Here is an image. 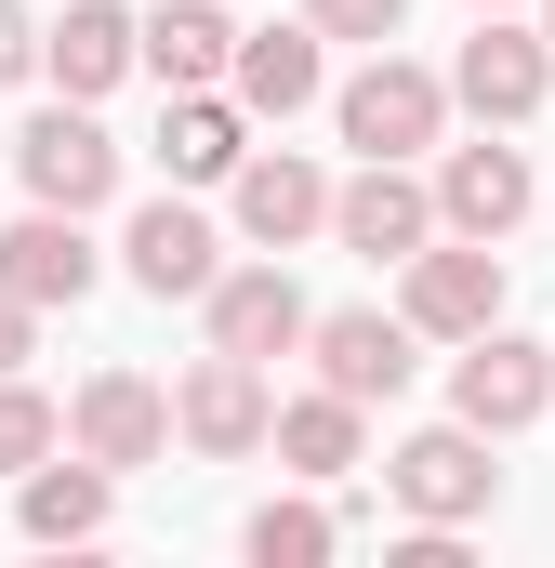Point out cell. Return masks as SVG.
<instances>
[{
	"mask_svg": "<svg viewBox=\"0 0 555 568\" xmlns=\"http://www.w3.org/2000/svg\"><path fill=\"white\" fill-rule=\"evenodd\" d=\"M225 53H239L225 0H159V13L133 27V67H159V93H199V80H225Z\"/></svg>",
	"mask_w": 555,
	"mask_h": 568,
	"instance_id": "cell-18",
	"label": "cell"
},
{
	"mask_svg": "<svg viewBox=\"0 0 555 568\" xmlns=\"http://www.w3.org/2000/svg\"><path fill=\"white\" fill-rule=\"evenodd\" d=\"M304 357H317V384L331 397H397L411 384V317H384V304H331V317H304Z\"/></svg>",
	"mask_w": 555,
	"mask_h": 568,
	"instance_id": "cell-10",
	"label": "cell"
},
{
	"mask_svg": "<svg viewBox=\"0 0 555 568\" xmlns=\"http://www.w3.org/2000/svg\"><path fill=\"white\" fill-rule=\"evenodd\" d=\"M331 542H344L331 503H265V516H252V556H265V568H317Z\"/></svg>",
	"mask_w": 555,
	"mask_h": 568,
	"instance_id": "cell-23",
	"label": "cell"
},
{
	"mask_svg": "<svg viewBox=\"0 0 555 568\" xmlns=\"http://www.w3.org/2000/svg\"><path fill=\"white\" fill-rule=\"evenodd\" d=\"M331 120H344V145H357V159H423V145L450 133V80L371 40V67L331 93Z\"/></svg>",
	"mask_w": 555,
	"mask_h": 568,
	"instance_id": "cell-1",
	"label": "cell"
},
{
	"mask_svg": "<svg viewBox=\"0 0 555 568\" xmlns=\"http://www.w3.org/2000/svg\"><path fill=\"white\" fill-rule=\"evenodd\" d=\"M225 93H239L252 120L317 106V27H239V53H225Z\"/></svg>",
	"mask_w": 555,
	"mask_h": 568,
	"instance_id": "cell-19",
	"label": "cell"
},
{
	"mask_svg": "<svg viewBox=\"0 0 555 568\" xmlns=\"http://www.w3.org/2000/svg\"><path fill=\"white\" fill-rule=\"evenodd\" d=\"M93 278H107V265H93V239H80V212H40V199H27V212L0 225V291H13L27 317H40V304H80Z\"/></svg>",
	"mask_w": 555,
	"mask_h": 568,
	"instance_id": "cell-12",
	"label": "cell"
},
{
	"mask_svg": "<svg viewBox=\"0 0 555 568\" xmlns=\"http://www.w3.org/2000/svg\"><path fill=\"white\" fill-rule=\"evenodd\" d=\"M0 371H27V304L0 291Z\"/></svg>",
	"mask_w": 555,
	"mask_h": 568,
	"instance_id": "cell-26",
	"label": "cell"
},
{
	"mask_svg": "<svg viewBox=\"0 0 555 568\" xmlns=\"http://www.w3.org/2000/svg\"><path fill=\"white\" fill-rule=\"evenodd\" d=\"M225 185H239V239H252V252H291V239H317V225H331V172H317V159H291V145L239 159Z\"/></svg>",
	"mask_w": 555,
	"mask_h": 568,
	"instance_id": "cell-14",
	"label": "cell"
},
{
	"mask_svg": "<svg viewBox=\"0 0 555 568\" xmlns=\"http://www.w3.org/2000/svg\"><path fill=\"white\" fill-rule=\"evenodd\" d=\"M40 67H53L67 106L120 93V67H133V13H120V0H67V27H40Z\"/></svg>",
	"mask_w": 555,
	"mask_h": 568,
	"instance_id": "cell-17",
	"label": "cell"
},
{
	"mask_svg": "<svg viewBox=\"0 0 555 568\" xmlns=\"http://www.w3.org/2000/svg\"><path fill=\"white\" fill-rule=\"evenodd\" d=\"M423 199H436V225H450V239H516L543 185H529V159H516L503 133H476V145H450V159H436V185H423Z\"/></svg>",
	"mask_w": 555,
	"mask_h": 568,
	"instance_id": "cell-8",
	"label": "cell"
},
{
	"mask_svg": "<svg viewBox=\"0 0 555 568\" xmlns=\"http://www.w3.org/2000/svg\"><path fill=\"white\" fill-rule=\"evenodd\" d=\"M555 410V344H516L503 317L490 331H463V371H450V424L476 436H529Z\"/></svg>",
	"mask_w": 555,
	"mask_h": 568,
	"instance_id": "cell-2",
	"label": "cell"
},
{
	"mask_svg": "<svg viewBox=\"0 0 555 568\" xmlns=\"http://www.w3.org/2000/svg\"><path fill=\"white\" fill-rule=\"evenodd\" d=\"M331 239H344L357 265H411L423 239H436V199L411 185V159H371L357 185H331Z\"/></svg>",
	"mask_w": 555,
	"mask_h": 568,
	"instance_id": "cell-11",
	"label": "cell"
},
{
	"mask_svg": "<svg viewBox=\"0 0 555 568\" xmlns=\"http://www.w3.org/2000/svg\"><path fill=\"white\" fill-rule=\"evenodd\" d=\"M503 317V239H423L411 252V331L423 344H463Z\"/></svg>",
	"mask_w": 555,
	"mask_h": 568,
	"instance_id": "cell-7",
	"label": "cell"
},
{
	"mask_svg": "<svg viewBox=\"0 0 555 568\" xmlns=\"http://www.w3.org/2000/svg\"><path fill=\"white\" fill-rule=\"evenodd\" d=\"M120 265H133V291H212L225 278V239H212V212H185V199H145L133 239H120Z\"/></svg>",
	"mask_w": 555,
	"mask_h": 568,
	"instance_id": "cell-15",
	"label": "cell"
},
{
	"mask_svg": "<svg viewBox=\"0 0 555 568\" xmlns=\"http://www.w3.org/2000/svg\"><path fill=\"white\" fill-rule=\"evenodd\" d=\"M357 424H371V410L317 384V397H291V410H265V449L291 463V476H317V489H331V476H357V449H371Z\"/></svg>",
	"mask_w": 555,
	"mask_h": 568,
	"instance_id": "cell-20",
	"label": "cell"
},
{
	"mask_svg": "<svg viewBox=\"0 0 555 568\" xmlns=\"http://www.w3.org/2000/svg\"><path fill=\"white\" fill-rule=\"evenodd\" d=\"M199 304H212V344H225V357H291V344H304V317H317V304L291 291L278 252H265V265H225Z\"/></svg>",
	"mask_w": 555,
	"mask_h": 568,
	"instance_id": "cell-13",
	"label": "cell"
},
{
	"mask_svg": "<svg viewBox=\"0 0 555 568\" xmlns=\"http://www.w3.org/2000/svg\"><path fill=\"white\" fill-rule=\"evenodd\" d=\"M159 159H172V185H225V172L252 159V106H239V93H212V80H199V93H172V106H159Z\"/></svg>",
	"mask_w": 555,
	"mask_h": 568,
	"instance_id": "cell-16",
	"label": "cell"
},
{
	"mask_svg": "<svg viewBox=\"0 0 555 568\" xmlns=\"http://www.w3.org/2000/svg\"><path fill=\"white\" fill-rule=\"evenodd\" d=\"M67 449H80V463H107V476H133V463L172 449V397H159L145 371H93V384L67 397Z\"/></svg>",
	"mask_w": 555,
	"mask_h": 568,
	"instance_id": "cell-9",
	"label": "cell"
},
{
	"mask_svg": "<svg viewBox=\"0 0 555 568\" xmlns=\"http://www.w3.org/2000/svg\"><path fill=\"white\" fill-rule=\"evenodd\" d=\"M476 13H503V0H476Z\"/></svg>",
	"mask_w": 555,
	"mask_h": 568,
	"instance_id": "cell-28",
	"label": "cell"
},
{
	"mask_svg": "<svg viewBox=\"0 0 555 568\" xmlns=\"http://www.w3.org/2000/svg\"><path fill=\"white\" fill-rule=\"evenodd\" d=\"M304 27H317V40H397L411 0H304Z\"/></svg>",
	"mask_w": 555,
	"mask_h": 568,
	"instance_id": "cell-24",
	"label": "cell"
},
{
	"mask_svg": "<svg viewBox=\"0 0 555 568\" xmlns=\"http://www.w3.org/2000/svg\"><path fill=\"white\" fill-rule=\"evenodd\" d=\"M543 93H555V40H543V27H503V13H476V40L450 53V106H476L490 133H516Z\"/></svg>",
	"mask_w": 555,
	"mask_h": 568,
	"instance_id": "cell-5",
	"label": "cell"
},
{
	"mask_svg": "<svg viewBox=\"0 0 555 568\" xmlns=\"http://www.w3.org/2000/svg\"><path fill=\"white\" fill-rule=\"evenodd\" d=\"M40 67V27H27V0H0V80H27Z\"/></svg>",
	"mask_w": 555,
	"mask_h": 568,
	"instance_id": "cell-25",
	"label": "cell"
},
{
	"mask_svg": "<svg viewBox=\"0 0 555 568\" xmlns=\"http://www.w3.org/2000/svg\"><path fill=\"white\" fill-rule=\"evenodd\" d=\"M265 410H278V397H265V357H225V344L172 384V436H185L199 463H252V449H265Z\"/></svg>",
	"mask_w": 555,
	"mask_h": 568,
	"instance_id": "cell-6",
	"label": "cell"
},
{
	"mask_svg": "<svg viewBox=\"0 0 555 568\" xmlns=\"http://www.w3.org/2000/svg\"><path fill=\"white\" fill-rule=\"evenodd\" d=\"M107 489H120L107 463H53V449H40V463L13 476V516H27V542H93V529H107Z\"/></svg>",
	"mask_w": 555,
	"mask_h": 568,
	"instance_id": "cell-21",
	"label": "cell"
},
{
	"mask_svg": "<svg viewBox=\"0 0 555 568\" xmlns=\"http://www.w3.org/2000/svg\"><path fill=\"white\" fill-rule=\"evenodd\" d=\"M384 489L411 503L423 529H476V516L503 503V463H490V436H476V424H423V436H397Z\"/></svg>",
	"mask_w": 555,
	"mask_h": 568,
	"instance_id": "cell-3",
	"label": "cell"
},
{
	"mask_svg": "<svg viewBox=\"0 0 555 568\" xmlns=\"http://www.w3.org/2000/svg\"><path fill=\"white\" fill-rule=\"evenodd\" d=\"M40 449H67V410H53L40 384H13V371H0V476H27Z\"/></svg>",
	"mask_w": 555,
	"mask_h": 568,
	"instance_id": "cell-22",
	"label": "cell"
},
{
	"mask_svg": "<svg viewBox=\"0 0 555 568\" xmlns=\"http://www.w3.org/2000/svg\"><path fill=\"white\" fill-rule=\"evenodd\" d=\"M13 172H27L40 212H107V199H120V145H107L93 106H40V120L13 133Z\"/></svg>",
	"mask_w": 555,
	"mask_h": 568,
	"instance_id": "cell-4",
	"label": "cell"
},
{
	"mask_svg": "<svg viewBox=\"0 0 555 568\" xmlns=\"http://www.w3.org/2000/svg\"><path fill=\"white\" fill-rule=\"evenodd\" d=\"M543 40H555V0H543Z\"/></svg>",
	"mask_w": 555,
	"mask_h": 568,
	"instance_id": "cell-27",
	"label": "cell"
}]
</instances>
